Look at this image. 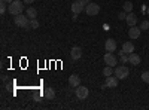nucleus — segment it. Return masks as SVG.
<instances>
[{
  "label": "nucleus",
  "instance_id": "obj_22",
  "mask_svg": "<svg viewBox=\"0 0 149 110\" xmlns=\"http://www.w3.org/2000/svg\"><path fill=\"white\" fill-rule=\"evenodd\" d=\"M142 80L145 83H149V71H143L142 73Z\"/></svg>",
  "mask_w": 149,
  "mask_h": 110
},
{
  "label": "nucleus",
  "instance_id": "obj_1",
  "mask_svg": "<svg viewBox=\"0 0 149 110\" xmlns=\"http://www.w3.org/2000/svg\"><path fill=\"white\" fill-rule=\"evenodd\" d=\"M24 5L26 3H21L19 0H14L12 3H9V6H8V10H9V14L10 15H19V14H22V10H24Z\"/></svg>",
  "mask_w": 149,
  "mask_h": 110
},
{
  "label": "nucleus",
  "instance_id": "obj_28",
  "mask_svg": "<svg viewBox=\"0 0 149 110\" xmlns=\"http://www.w3.org/2000/svg\"><path fill=\"white\" fill-rule=\"evenodd\" d=\"M2 2H6V3L9 5V3H12V2H14V0H2Z\"/></svg>",
  "mask_w": 149,
  "mask_h": 110
},
{
  "label": "nucleus",
  "instance_id": "obj_23",
  "mask_svg": "<svg viewBox=\"0 0 149 110\" xmlns=\"http://www.w3.org/2000/svg\"><path fill=\"white\" fill-rule=\"evenodd\" d=\"M140 28H142V31H143V30H149V21H148V19H145V21L140 24Z\"/></svg>",
  "mask_w": 149,
  "mask_h": 110
},
{
  "label": "nucleus",
  "instance_id": "obj_9",
  "mask_svg": "<svg viewBox=\"0 0 149 110\" xmlns=\"http://www.w3.org/2000/svg\"><path fill=\"white\" fill-rule=\"evenodd\" d=\"M70 9H72L73 14H78V15H79L82 10H85V5H82V3L79 2V0H76V2H73V3H72Z\"/></svg>",
  "mask_w": 149,
  "mask_h": 110
},
{
  "label": "nucleus",
  "instance_id": "obj_16",
  "mask_svg": "<svg viewBox=\"0 0 149 110\" xmlns=\"http://www.w3.org/2000/svg\"><path fill=\"white\" fill-rule=\"evenodd\" d=\"M122 51L125 52L127 55H130L131 52H134V45L131 42H125V43L122 45Z\"/></svg>",
  "mask_w": 149,
  "mask_h": 110
},
{
  "label": "nucleus",
  "instance_id": "obj_10",
  "mask_svg": "<svg viewBox=\"0 0 149 110\" xmlns=\"http://www.w3.org/2000/svg\"><path fill=\"white\" fill-rule=\"evenodd\" d=\"M104 49H106V52H115L116 51V40L107 39L104 42Z\"/></svg>",
  "mask_w": 149,
  "mask_h": 110
},
{
  "label": "nucleus",
  "instance_id": "obj_20",
  "mask_svg": "<svg viewBox=\"0 0 149 110\" xmlns=\"http://www.w3.org/2000/svg\"><path fill=\"white\" fill-rule=\"evenodd\" d=\"M30 28H33V30H36V28H39V21H37L36 18L30 19Z\"/></svg>",
  "mask_w": 149,
  "mask_h": 110
},
{
  "label": "nucleus",
  "instance_id": "obj_7",
  "mask_svg": "<svg viewBox=\"0 0 149 110\" xmlns=\"http://www.w3.org/2000/svg\"><path fill=\"white\" fill-rule=\"evenodd\" d=\"M118 77L116 76H106V80H104V85L103 88H116L118 86Z\"/></svg>",
  "mask_w": 149,
  "mask_h": 110
},
{
  "label": "nucleus",
  "instance_id": "obj_5",
  "mask_svg": "<svg viewBox=\"0 0 149 110\" xmlns=\"http://www.w3.org/2000/svg\"><path fill=\"white\" fill-rule=\"evenodd\" d=\"M74 94H76V97L79 100H85L86 97L90 95V91H88L86 86H81L79 85V86H76V89H74Z\"/></svg>",
  "mask_w": 149,
  "mask_h": 110
},
{
  "label": "nucleus",
  "instance_id": "obj_4",
  "mask_svg": "<svg viewBox=\"0 0 149 110\" xmlns=\"http://www.w3.org/2000/svg\"><path fill=\"white\" fill-rule=\"evenodd\" d=\"M98 12H100V6L95 5V3H91L90 2L88 5L85 6V14L88 15V17H95Z\"/></svg>",
  "mask_w": 149,
  "mask_h": 110
},
{
  "label": "nucleus",
  "instance_id": "obj_24",
  "mask_svg": "<svg viewBox=\"0 0 149 110\" xmlns=\"http://www.w3.org/2000/svg\"><path fill=\"white\" fill-rule=\"evenodd\" d=\"M127 15H128L127 12H124V10H122V12H119V14H118V19H121V21H125Z\"/></svg>",
  "mask_w": 149,
  "mask_h": 110
},
{
  "label": "nucleus",
  "instance_id": "obj_6",
  "mask_svg": "<svg viewBox=\"0 0 149 110\" xmlns=\"http://www.w3.org/2000/svg\"><path fill=\"white\" fill-rule=\"evenodd\" d=\"M103 59H104V64L106 66L116 67V57L113 55V52H106L104 57H103Z\"/></svg>",
  "mask_w": 149,
  "mask_h": 110
},
{
  "label": "nucleus",
  "instance_id": "obj_8",
  "mask_svg": "<svg viewBox=\"0 0 149 110\" xmlns=\"http://www.w3.org/2000/svg\"><path fill=\"white\" fill-rule=\"evenodd\" d=\"M140 31H142V28H140V27H136V26L130 27V28H128V37H130V39H133V40L139 39V37H140Z\"/></svg>",
  "mask_w": 149,
  "mask_h": 110
},
{
  "label": "nucleus",
  "instance_id": "obj_19",
  "mask_svg": "<svg viewBox=\"0 0 149 110\" xmlns=\"http://www.w3.org/2000/svg\"><path fill=\"white\" fill-rule=\"evenodd\" d=\"M122 10L127 12V14H130V12H133V3L131 2H125L122 6Z\"/></svg>",
  "mask_w": 149,
  "mask_h": 110
},
{
  "label": "nucleus",
  "instance_id": "obj_2",
  "mask_svg": "<svg viewBox=\"0 0 149 110\" xmlns=\"http://www.w3.org/2000/svg\"><path fill=\"white\" fill-rule=\"evenodd\" d=\"M14 22H15V26L19 27V28H29V27H30V19H29V17H24L22 14L15 15V17H14Z\"/></svg>",
  "mask_w": 149,
  "mask_h": 110
},
{
  "label": "nucleus",
  "instance_id": "obj_26",
  "mask_svg": "<svg viewBox=\"0 0 149 110\" xmlns=\"http://www.w3.org/2000/svg\"><path fill=\"white\" fill-rule=\"evenodd\" d=\"M79 2H81L82 5H85V6H86V5H88V3H90V0H79Z\"/></svg>",
  "mask_w": 149,
  "mask_h": 110
},
{
  "label": "nucleus",
  "instance_id": "obj_29",
  "mask_svg": "<svg viewBox=\"0 0 149 110\" xmlns=\"http://www.w3.org/2000/svg\"><path fill=\"white\" fill-rule=\"evenodd\" d=\"M148 15H149V8H148Z\"/></svg>",
  "mask_w": 149,
  "mask_h": 110
},
{
  "label": "nucleus",
  "instance_id": "obj_21",
  "mask_svg": "<svg viewBox=\"0 0 149 110\" xmlns=\"http://www.w3.org/2000/svg\"><path fill=\"white\" fill-rule=\"evenodd\" d=\"M118 55L121 57V63H127V61H128V55L124 52L122 49H121V52H118Z\"/></svg>",
  "mask_w": 149,
  "mask_h": 110
},
{
  "label": "nucleus",
  "instance_id": "obj_17",
  "mask_svg": "<svg viewBox=\"0 0 149 110\" xmlns=\"http://www.w3.org/2000/svg\"><path fill=\"white\" fill-rule=\"evenodd\" d=\"M26 14H27V17H29L30 19H33V18H36V17H37V10H36L34 8H27Z\"/></svg>",
  "mask_w": 149,
  "mask_h": 110
},
{
  "label": "nucleus",
  "instance_id": "obj_25",
  "mask_svg": "<svg viewBox=\"0 0 149 110\" xmlns=\"http://www.w3.org/2000/svg\"><path fill=\"white\" fill-rule=\"evenodd\" d=\"M6 5H8L6 2H2V5H0V14H2V15L5 14V12H6V9H8V8H6Z\"/></svg>",
  "mask_w": 149,
  "mask_h": 110
},
{
  "label": "nucleus",
  "instance_id": "obj_14",
  "mask_svg": "<svg viewBox=\"0 0 149 110\" xmlns=\"http://www.w3.org/2000/svg\"><path fill=\"white\" fill-rule=\"evenodd\" d=\"M125 21H127V24H128V27H133V26H136V24H137V17H136L133 12H130V14L127 15V18H125Z\"/></svg>",
  "mask_w": 149,
  "mask_h": 110
},
{
  "label": "nucleus",
  "instance_id": "obj_12",
  "mask_svg": "<svg viewBox=\"0 0 149 110\" xmlns=\"http://www.w3.org/2000/svg\"><path fill=\"white\" fill-rule=\"evenodd\" d=\"M70 57H72V59H81V57H82V49H81L79 46H73L72 51H70Z\"/></svg>",
  "mask_w": 149,
  "mask_h": 110
},
{
  "label": "nucleus",
  "instance_id": "obj_3",
  "mask_svg": "<svg viewBox=\"0 0 149 110\" xmlns=\"http://www.w3.org/2000/svg\"><path fill=\"white\" fill-rule=\"evenodd\" d=\"M115 76H116L119 80L127 79V77L130 76L128 67H125V66H118V67H115Z\"/></svg>",
  "mask_w": 149,
  "mask_h": 110
},
{
  "label": "nucleus",
  "instance_id": "obj_11",
  "mask_svg": "<svg viewBox=\"0 0 149 110\" xmlns=\"http://www.w3.org/2000/svg\"><path fill=\"white\" fill-rule=\"evenodd\" d=\"M140 55L139 54H136V52H131L130 55H128V63L130 64H133V66H139L140 64Z\"/></svg>",
  "mask_w": 149,
  "mask_h": 110
},
{
  "label": "nucleus",
  "instance_id": "obj_15",
  "mask_svg": "<svg viewBox=\"0 0 149 110\" xmlns=\"http://www.w3.org/2000/svg\"><path fill=\"white\" fill-rule=\"evenodd\" d=\"M43 97H45V100H54L55 98V91L52 88H45Z\"/></svg>",
  "mask_w": 149,
  "mask_h": 110
},
{
  "label": "nucleus",
  "instance_id": "obj_13",
  "mask_svg": "<svg viewBox=\"0 0 149 110\" xmlns=\"http://www.w3.org/2000/svg\"><path fill=\"white\" fill-rule=\"evenodd\" d=\"M69 85H70L72 88L79 86V85H81V77H79L78 75H72V76H69Z\"/></svg>",
  "mask_w": 149,
  "mask_h": 110
},
{
  "label": "nucleus",
  "instance_id": "obj_18",
  "mask_svg": "<svg viewBox=\"0 0 149 110\" xmlns=\"http://www.w3.org/2000/svg\"><path fill=\"white\" fill-rule=\"evenodd\" d=\"M115 73V67H110V66H106L104 68H103V75L104 76H112Z\"/></svg>",
  "mask_w": 149,
  "mask_h": 110
},
{
  "label": "nucleus",
  "instance_id": "obj_27",
  "mask_svg": "<svg viewBox=\"0 0 149 110\" xmlns=\"http://www.w3.org/2000/svg\"><path fill=\"white\" fill-rule=\"evenodd\" d=\"M34 2V0H24V3H26V5H31Z\"/></svg>",
  "mask_w": 149,
  "mask_h": 110
}]
</instances>
